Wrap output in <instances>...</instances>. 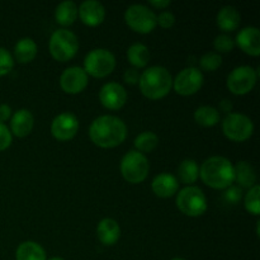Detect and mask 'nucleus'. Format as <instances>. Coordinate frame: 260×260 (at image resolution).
I'll return each instance as SVG.
<instances>
[{
  "instance_id": "nucleus-1",
  "label": "nucleus",
  "mask_w": 260,
  "mask_h": 260,
  "mask_svg": "<svg viewBox=\"0 0 260 260\" xmlns=\"http://www.w3.org/2000/svg\"><path fill=\"white\" fill-rule=\"evenodd\" d=\"M91 141L101 147H114L124 141L127 135L126 124L114 116H102L94 119L89 128Z\"/></svg>"
},
{
  "instance_id": "nucleus-2",
  "label": "nucleus",
  "mask_w": 260,
  "mask_h": 260,
  "mask_svg": "<svg viewBox=\"0 0 260 260\" xmlns=\"http://www.w3.org/2000/svg\"><path fill=\"white\" fill-rule=\"evenodd\" d=\"M201 178L203 183L215 189L231 187L235 180V172L230 160L223 156H212L201 167Z\"/></svg>"
},
{
  "instance_id": "nucleus-3",
  "label": "nucleus",
  "mask_w": 260,
  "mask_h": 260,
  "mask_svg": "<svg viewBox=\"0 0 260 260\" xmlns=\"http://www.w3.org/2000/svg\"><path fill=\"white\" fill-rule=\"evenodd\" d=\"M140 89L150 99H160L167 95L173 85L169 71L161 66H152L140 76Z\"/></svg>"
},
{
  "instance_id": "nucleus-4",
  "label": "nucleus",
  "mask_w": 260,
  "mask_h": 260,
  "mask_svg": "<svg viewBox=\"0 0 260 260\" xmlns=\"http://www.w3.org/2000/svg\"><path fill=\"white\" fill-rule=\"evenodd\" d=\"M79 48L76 36L68 29H57L50 40V52L57 61H68L75 56Z\"/></svg>"
},
{
  "instance_id": "nucleus-5",
  "label": "nucleus",
  "mask_w": 260,
  "mask_h": 260,
  "mask_svg": "<svg viewBox=\"0 0 260 260\" xmlns=\"http://www.w3.org/2000/svg\"><path fill=\"white\" fill-rule=\"evenodd\" d=\"M121 173L128 183H141L149 174V161L141 152L129 151L122 159Z\"/></svg>"
},
{
  "instance_id": "nucleus-6",
  "label": "nucleus",
  "mask_w": 260,
  "mask_h": 260,
  "mask_svg": "<svg viewBox=\"0 0 260 260\" xmlns=\"http://www.w3.org/2000/svg\"><path fill=\"white\" fill-rule=\"evenodd\" d=\"M116 58L113 53L104 48L90 51L84 61V71L94 78H104L114 70Z\"/></svg>"
},
{
  "instance_id": "nucleus-7",
  "label": "nucleus",
  "mask_w": 260,
  "mask_h": 260,
  "mask_svg": "<svg viewBox=\"0 0 260 260\" xmlns=\"http://www.w3.org/2000/svg\"><path fill=\"white\" fill-rule=\"evenodd\" d=\"M177 206L184 215L201 216L207 210V200L198 187H187L179 192L177 197Z\"/></svg>"
},
{
  "instance_id": "nucleus-8",
  "label": "nucleus",
  "mask_w": 260,
  "mask_h": 260,
  "mask_svg": "<svg viewBox=\"0 0 260 260\" xmlns=\"http://www.w3.org/2000/svg\"><path fill=\"white\" fill-rule=\"evenodd\" d=\"M124 19L132 29L139 33H150L157 24L155 13L145 5L140 4L131 5L126 10Z\"/></svg>"
},
{
  "instance_id": "nucleus-9",
  "label": "nucleus",
  "mask_w": 260,
  "mask_h": 260,
  "mask_svg": "<svg viewBox=\"0 0 260 260\" xmlns=\"http://www.w3.org/2000/svg\"><path fill=\"white\" fill-rule=\"evenodd\" d=\"M223 134L233 141H245L253 135L254 124L248 116L230 113L222 122Z\"/></svg>"
},
{
  "instance_id": "nucleus-10",
  "label": "nucleus",
  "mask_w": 260,
  "mask_h": 260,
  "mask_svg": "<svg viewBox=\"0 0 260 260\" xmlns=\"http://www.w3.org/2000/svg\"><path fill=\"white\" fill-rule=\"evenodd\" d=\"M256 83V73L250 66H239L234 69L228 78V88L238 95L249 93Z\"/></svg>"
},
{
  "instance_id": "nucleus-11",
  "label": "nucleus",
  "mask_w": 260,
  "mask_h": 260,
  "mask_svg": "<svg viewBox=\"0 0 260 260\" xmlns=\"http://www.w3.org/2000/svg\"><path fill=\"white\" fill-rule=\"evenodd\" d=\"M173 83H174V89L178 94L192 95L202 86L203 75L197 68H187L178 74Z\"/></svg>"
},
{
  "instance_id": "nucleus-12",
  "label": "nucleus",
  "mask_w": 260,
  "mask_h": 260,
  "mask_svg": "<svg viewBox=\"0 0 260 260\" xmlns=\"http://www.w3.org/2000/svg\"><path fill=\"white\" fill-rule=\"evenodd\" d=\"M79 128L78 118L73 113H61L53 119L52 126H51V132L53 136L60 141H68L73 139L76 135Z\"/></svg>"
},
{
  "instance_id": "nucleus-13",
  "label": "nucleus",
  "mask_w": 260,
  "mask_h": 260,
  "mask_svg": "<svg viewBox=\"0 0 260 260\" xmlns=\"http://www.w3.org/2000/svg\"><path fill=\"white\" fill-rule=\"evenodd\" d=\"M61 88L69 94H78L88 85V74L79 66L66 69L60 79Z\"/></svg>"
},
{
  "instance_id": "nucleus-14",
  "label": "nucleus",
  "mask_w": 260,
  "mask_h": 260,
  "mask_svg": "<svg viewBox=\"0 0 260 260\" xmlns=\"http://www.w3.org/2000/svg\"><path fill=\"white\" fill-rule=\"evenodd\" d=\"M99 99L106 108L119 109L126 103L127 93L121 84L108 83L101 89Z\"/></svg>"
},
{
  "instance_id": "nucleus-15",
  "label": "nucleus",
  "mask_w": 260,
  "mask_h": 260,
  "mask_svg": "<svg viewBox=\"0 0 260 260\" xmlns=\"http://www.w3.org/2000/svg\"><path fill=\"white\" fill-rule=\"evenodd\" d=\"M236 43L245 53L258 56L260 53V32L256 27H246L236 36Z\"/></svg>"
},
{
  "instance_id": "nucleus-16",
  "label": "nucleus",
  "mask_w": 260,
  "mask_h": 260,
  "mask_svg": "<svg viewBox=\"0 0 260 260\" xmlns=\"http://www.w3.org/2000/svg\"><path fill=\"white\" fill-rule=\"evenodd\" d=\"M79 15L85 24L95 27L104 20L106 10L103 5L96 0H86L79 8Z\"/></svg>"
},
{
  "instance_id": "nucleus-17",
  "label": "nucleus",
  "mask_w": 260,
  "mask_h": 260,
  "mask_svg": "<svg viewBox=\"0 0 260 260\" xmlns=\"http://www.w3.org/2000/svg\"><path fill=\"white\" fill-rule=\"evenodd\" d=\"M152 190L156 196L162 198L172 197L178 190V180L174 175L162 173L156 175L152 180Z\"/></svg>"
},
{
  "instance_id": "nucleus-18",
  "label": "nucleus",
  "mask_w": 260,
  "mask_h": 260,
  "mask_svg": "<svg viewBox=\"0 0 260 260\" xmlns=\"http://www.w3.org/2000/svg\"><path fill=\"white\" fill-rule=\"evenodd\" d=\"M33 123H35V119H33L32 113L28 109H20V111L15 112L14 116L12 117L10 127L15 136L24 137L30 134Z\"/></svg>"
},
{
  "instance_id": "nucleus-19",
  "label": "nucleus",
  "mask_w": 260,
  "mask_h": 260,
  "mask_svg": "<svg viewBox=\"0 0 260 260\" xmlns=\"http://www.w3.org/2000/svg\"><path fill=\"white\" fill-rule=\"evenodd\" d=\"M98 238L104 245H113L118 241L121 236V229L118 223L112 218H104L99 222L98 229H96Z\"/></svg>"
},
{
  "instance_id": "nucleus-20",
  "label": "nucleus",
  "mask_w": 260,
  "mask_h": 260,
  "mask_svg": "<svg viewBox=\"0 0 260 260\" xmlns=\"http://www.w3.org/2000/svg\"><path fill=\"white\" fill-rule=\"evenodd\" d=\"M240 24V13L234 7H223L217 14V25L225 32L235 30Z\"/></svg>"
},
{
  "instance_id": "nucleus-21",
  "label": "nucleus",
  "mask_w": 260,
  "mask_h": 260,
  "mask_svg": "<svg viewBox=\"0 0 260 260\" xmlns=\"http://www.w3.org/2000/svg\"><path fill=\"white\" fill-rule=\"evenodd\" d=\"M235 179L244 188H251L256 183V173L253 165L248 161H239L234 168Z\"/></svg>"
},
{
  "instance_id": "nucleus-22",
  "label": "nucleus",
  "mask_w": 260,
  "mask_h": 260,
  "mask_svg": "<svg viewBox=\"0 0 260 260\" xmlns=\"http://www.w3.org/2000/svg\"><path fill=\"white\" fill-rule=\"evenodd\" d=\"M15 258L17 260H46V253L40 244L25 241L18 246Z\"/></svg>"
},
{
  "instance_id": "nucleus-23",
  "label": "nucleus",
  "mask_w": 260,
  "mask_h": 260,
  "mask_svg": "<svg viewBox=\"0 0 260 260\" xmlns=\"http://www.w3.org/2000/svg\"><path fill=\"white\" fill-rule=\"evenodd\" d=\"M14 55L19 62H30L37 55V45L32 38H22L15 45Z\"/></svg>"
},
{
  "instance_id": "nucleus-24",
  "label": "nucleus",
  "mask_w": 260,
  "mask_h": 260,
  "mask_svg": "<svg viewBox=\"0 0 260 260\" xmlns=\"http://www.w3.org/2000/svg\"><path fill=\"white\" fill-rule=\"evenodd\" d=\"M55 17L57 23H60L61 25L73 24L74 20L78 17V7L75 5V3L70 2V0L60 3L56 8Z\"/></svg>"
},
{
  "instance_id": "nucleus-25",
  "label": "nucleus",
  "mask_w": 260,
  "mask_h": 260,
  "mask_svg": "<svg viewBox=\"0 0 260 260\" xmlns=\"http://www.w3.org/2000/svg\"><path fill=\"white\" fill-rule=\"evenodd\" d=\"M127 57L128 61L136 68H144L147 65L150 58L149 50L142 43H134L127 51Z\"/></svg>"
},
{
  "instance_id": "nucleus-26",
  "label": "nucleus",
  "mask_w": 260,
  "mask_h": 260,
  "mask_svg": "<svg viewBox=\"0 0 260 260\" xmlns=\"http://www.w3.org/2000/svg\"><path fill=\"white\" fill-rule=\"evenodd\" d=\"M194 118L196 122L201 126L211 127L215 126L218 121H220V113L216 108L210 106H203L200 107L197 111L194 112Z\"/></svg>"
},
{
  "instance_id": "nucleus-27",
  "label": "nucleus",
  "mask_w": 260,
  "mask_h": 260,
  "mask_svg": "<svg viewBox=\"0 0 260 260\" xmlns=\"http://www.w3.org/2000/svg\"><path fill=\"white\" fill-rule=\"evenodd\" d=\"M178 174H179L180 180L184 184H192V183H194L198 179V175H200V169H198L197 162L190 159L182 161L179 168H178Z\"/></svg>"
},
{
  "instance_id": "nucleus-28",
  "label": "nucleus",
  "mask_w": 260,
  "mask_h": 260,
  "mask_svg": "<svg viewBox=\"0 0 260 260\" xmlns=\"http://www.w3.org/2000/svg\"><path fill=\"white\" fill-rule=\"evenodd\" d=\"M159 139L152 132H142L135 140V146L140 152H151L157 146Z\"/></svg>"
},
{
  "instance_id": "nucleus-29",
  "label": "nucleus",
  "mask_w": 260,
  "mask_h": 260,
  "mask_svg": "<svg viewBox=\"0 0 260 260\" xmlns=\"http://www.w3.org/2000/svg\"><path fill=\"white\" fill-rule=\"evenodd\" d=\"M259 194H260V188L259 185H254L250 188L245 197V207L253 215L259 216L260 213V203H259Z\"/></svg>"
},
{
  "instance_id": "nucleus-30",
  "label": "nucleus",
  "mask_w": 260,
  "mask_h": 260,
  "mask_svg": "<svg viewBox=\"0 0 260 260\" xmlns=\"http://www.w3.org/2000/svg\"><path fill=\"white\" fill-rule=\"evenodd\" d=\"M201 68L203 70H207V71H215L217 70L218 68L221 66L222 63V58L218 53L216 52H207L201 57Z\"/></svg>"
},
{
  "instance_id": "nucleus-31",
  "label": "nucleus",
  "mask_w": 260,
  "mask_h": 260,
  "mask_svg": "<svg viewBox=\"0 0 260 260\" xmlns=\"http://www.w3.org/2000/svg\"><path fill=\"white\" fill-rule=\"evenodd\" d=\"M13 65H14V61H13L12 55L5 48L0 47V76L10 73Z\"/></svg>"
},
{
  "instance_id": "nucleus-32",
  "label": "nucleus",
  "mask_w": 260,
  "mask_h": 260,
  "mask_svg": "<svg viewBox=\"0 0 260 260\" xmlns=\"http://www.w3.org/2000/svg\"><path fill=\"white\" fill-rule=\"evenodd\" d=\"M215 48L220 52H230L235 46V41L228 35H220L215 40Z\"/></svg>"
},
{
  "instance_id": "nucleus-33",
  "label": "nucleus",
  "mask_w": 260,
  "mask_h": 260,
  "mask_svg": "<svg viewBox=\"0 0 260 260\" xmlns=\"http://www.w3.org/2000/svg\"><path fill=\"white\" fill-rule=\"evenodd\" d=\"M12 144V134L4 123L0 122V151L8 149Z\"/></svg>"
},
{
  "instance_id": "nucleus-34",
  "label": "nucleus",
  "mask_w": 260,
  "mask_h": 260,
  "mask_svg": "<svg viewBox=\"0 0 260 260\" xmlns=\"http://www.w3.org/2000/svg\"><path fill=\"white\" fill-rule=\"evenodd\" d=\"M156 22L162 28H170L175 22V17L172 12H162L159 17H156Z\"/></svg>"
},
{
  "instance_id": "nucleus-35",
  "label": "nucleus",
  "mask_w": 260,
  "mask_h": 260,
  "mask_svg": "<svg viewBox=\"0 0 260 260\" xmlns=\"http://www.w3.org/2000/svg\"><path fill=\"white\" fill-rule=\"evenodd\" d=\"M225 198L228 202L235 205L241 200V189H239L238 187H229L228 192L225 193Z\"/></svg>"
},
{
  "instance_id": "nucleus-36",
  "label": "nucleus",
  "mask_w": 260,
  "mask_h": 260,
  "mask_svg": "<svg viewBox=\"0 0 260 260\" xmlns=\"http://www.w3.org/2000/svg\"><path fill=\"white\" fill-rule=\"evenodd\" d=\"M139 80L140 75L136 69H127L126 73H124V81L128 84H136L139 83Z\"/></svg>"
},
{
  "instance_id": "nucleus-37",
  "label": "nucleus",
  "mask_w": 260,
  "mask_h": 260,
  "mask_svg": "<svg viewBox=\"0 0 260 260\" xmlns=\"http://www.w3.org/2000/svg\"><path fill=\"white\" fill-rule=\"evenodd\" d=\"M10 114H12V109H10L9 106H7V104H2L0 106V122H4L7 121V119H9Z\"/></svg>"
},
{
  "instance_id": "nucleus-38",
  "label": "nucleus",
  "mask_w": 260,
  "mask_h": 260,
  "mask_svg": "<svg viewBox=\"0 0 260 260\" xmlns=\"http://www.w3.org/2000/svg\"><path fill=\"white\" fill-rule=\"evenodd\" d=\"M150 4L155 8H167L170 4V2L169 0H159V2L157 0H151Z\"/></svg>"
},
{
  "instance_id": "nucleus-39",
  "label": "nucleus",
  "mask_w": 260,
  "mask_h": 260,
  "mask_svg": "<svg viewBox=\"0 0 260 260\" xmlns=\"http://www.w3.org/2000/svg\"><path fill=\"white\" fill-rule=\"evenodd\" d=\"M220 107H221V109H222L223 112H230L231 108H233V104H231L230 101H228V99H225V101L221 102Z\"/></svg>"
},
{
  "instance_id": "nucleus-40",
  "label": "nucleus",
  "mask_w": 260,
  "mask_h": 260,
  "mask_svg": "<svg viewBox=\"0 0 260 260\" xmlns=\"http://www.w3.org/2000/svg\"><path fill=\"white\" fill-rule=\"evenodd\" d=\"M50 260H63L62 258H52V259H50Z\"/></svg>"
},
{
  "instance_id": "nucleus-41",
  "label": "nucleus",
  "mask_w": 260,
  "mask_h": 260,
  "mask_svg": "<svg viewBox=\"0 0 260 260\" xmlns=\"http://www.w3.org/2000/svg\"><path fill=\"white\" fill-rule=\"evenodd\" d=\"M172 260H184V259H182V258H174V259H172Z\"/></svg>"
}]
</instances>
